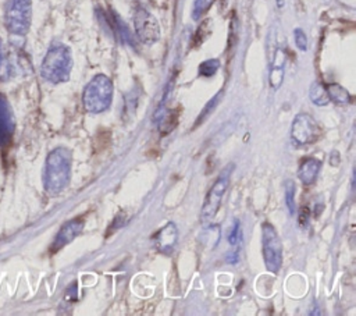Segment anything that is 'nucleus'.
<instances>
[{"instance_id": "nucleus-10", "label": "nucleus", "mask_w": 356, "mask_h": 316, "mask_svg": "<svg viewBox=\"0 0 356 316\" xmlns=\"http://www.w3.org/2000/svg\"><path fill=\"white\" fill-rule=\"evenodd\" d=\"M15 129L13 110L4 95L0 93V145L4 146L10 142Z\"/></svg>"}, {"instance_id": "nucleus-13", "label": "nucleus", "mask_w": 356, "mask_h": 316, "mask_svg": "<svg viewBox=\"0 0 356 316\" xmlns=\"http://www.w3.org/2000/svg\"><path fill=\"white\" fill-rule=\"evenodd\" d=\"M284 64H285V54L281 49H277L274 52V56H271V67H270V75H268V82L273 89H278L282 84Z\"/></svg>"}, {"instance_id": "nucleus-20", "label": "nucleus", "mask_w": 356, "mask_h": 316, "mask_svg": "<svg viewBox=\"0 0 356 316\" xmlns=\"http://www.w3.org/2000/svg\"><path fill=\"white\" fill-rule=\"evenodd\" d=\"M293 39H295V45L299 50H302V52L307 50V38H306V33L303 32V29L296 28L293 31Z\"/></svg>"}, {"instance_id": "nucleus-4", "label": "nucleus", "mask_w": 356, "mask_h": 316, "mask_svg": "<svg viewBox=\"0 0 356 316\" xmlns=\"http://www.w3.org/2000/svg\"><path fill=\"white\" fill-rule=\"evenodd\" d=\"M32 19V0H6L4 24L14 36H25Z\"/></svg>"}, {"instance_id": "nucleus-23", "label": "nucleus", "mask_w": 356, "mask_h": 316, "mask_svg": "<svg viewBox=\"0 0 356 316\" xmlns=\"http://www.w3.org/2000/svg\"><path fill=\"white\" fill-rule=\"evenodd\" d=\"M4 61H6V58H4V47H3V42L0 39V70L4 65Z\"/></svg>"}, {"instance_id": "nucleus-19", "label": "nucleus", "mask_w": 356, "mask_h": 316, "mask_svg": "<svg viewBox=\"0 0 356 316\" xmlns=\"http://www.w3.org/2000/svg\"><path fill=\"white\" fill-rule=\"evenodd\" d=\"M213 1L214 0H195L193 8H192V18L199 19L209 10V7L213 4Z\"/></svg>"}, {"instance_id": "nucleus-18", "label": "nucleus", "mask_w": 356, "mask_h": 316, "mask_svg": "<svg viewBox=\"0 0 356 316\" xmlns=\"http://www.w3.org/2000/svg\"><path fill=\"white\" fill-rule=\"evenodd\" d=\"M285 202H286V206H288V210L291 214L295 213L296 210V203H295V184L293 181H286V185H285Z\"/></svg>"}, {"instance_id": "nucleus-14", "label": "nucleus", "mask_w": 356, "mask_h": 316, "mask_svg": "<svg viewBox=\"0 0 356 316\" xmlns=\"http://www.w3.org/2000/svg\"><path fill=\"white\" fill-rule=\"evenodd\" d=\"M309 96H310V100L317 106H327L331 102L330 96H328V92H327V88L318 81H316L310 86Z\"/></svg>"}, {"instance_id": "nucleus-11", "label": "nucleus", "mask_w": 356, "mask_h": 316, "mask_svg": "<svg viewBox=\"0 0 356 316\" xmlns=\"http://www.w3.org/2000/svg\"><path fill=\"white\" fill-rule=\"evenodd\" d=\"M178 239V228L177 226L170 221L167 223L156 235H154V246L161 253H171Z\"/></svg>"}, {"instance_id": "nucleus-5", "label": "nucleus", "mask_w": 356, "mask_h": 316, "mask_svg": "<svg viewBox=\"0 0 356 316\" xmlns=\"http://www.w3.org/2000/svg\"><path fill=\"white\" fill-rule=\"evenodd\" d=\"M232 171H234V164L229 163L228 166H225L222 168V171L218 174L217 180L209 189L204 203H203V207H202V212H200V219L203 223H210L216 217V214L220 209L222 196L225 195V192L228 189Z\"/></svg>"}, {"instance_id": "nucleus-22", "label": "nucleus", "mask_w": 356, "mask_h": 316, "mask_svg": "<svg viewBox=\"0 0 356 316\" xmlns=\"http://www.w3.org/2000/svg\"><path fill=\"white\" fill-rule=\"evenodd\" d=\"M227 262L231 263V264H235L238 262V251H234V252H228L227 253Z\"/></svg>"}, {"instance_id": "nucleus-2", "label": "nucleus", "mask_w": 356, "mask_h": 316, "mask_svg": "<svg viewBox=\"0 0 356 316\" xmlns=\"http://www.w3.org/2000/svg\"><path fill=\"white\" fill-rule=\"evenodd\" d=\"M72 56L70 47L63 43L51 45L42 61L40 75L50 84H61L70 79Z\"/></svg>"}, {"instance_id": "nucleus-7", "label": "nucleus", "mask_w": 356, "mask_h": 316, "mask_svg": "<svg viewBox=\"0 0 356 316\" xmlns=\"http://www.w3.org/2000/svg\"><path fill=\"white\" fill-rule=\"evenodd\" d=\"M321 135V129L316 120L307 113L295 116L291 127V139L295 145L303 146L314 143Z\"/></svg>"}, {"instance_id": "nucleus-9", "label": "nucleus", "mask_w": 356, "mask_h": 316, "mask_svg": "<svg viewBox=\"0 0 356 316\" xmlns=\"http://www.w3.org/2000/svg\"><path fill=\"white\" fill-rule=\"evenodd\" d=\"M83 230V220L82 219H72L61 226L57 235L54 237V241L51 244V252H57L65 245H68L71 241H74L81 231Z\"/></svg>"}, {"instance_id": "nucleus-21", "label": "nucleus", "mask_w": 356, "mask_h": 316, "mask_svg": "<svg viewBox=\"0 0 356 316\" xmlns=\"http://www.w3.org/2000/svg\"><path fill=\"white\" fill-rule=\"evenodd\" d=\"M220 95H221V93H217V95H216V96H214V97H213V99H211V100L204 106V109H203L202 114L197 117V123H196V124L202 123V121H203V118H204V117H207V114H209L210 111H213V109L216 107V104H217V103H218V100H220Z\"/></svg>"}, {"instance_id": "nucleus-3", "label": "nucleus", "mask_w": 356, "mask_h": 316, "mask_svg": "<svg viewBox=\"0 0 356 316\" xmlns=\"http://www.w3.org/2000/svg\"><path fill=\"white\" fill-rule=\"evenodd\" d=\"M113 102V82L104 74L95 75L83 88L82 104L89 113L99 114L106 111Z\"/></svg>"}, {"instance_id": "nucleus-6", "label": "nucleus", "mask_w": 356, "mask_h": 316, "mask_svg": "<svg viewBox=\"0 0 356 316\" xmlns=\"http://www.w3.org/2000/svg\"><path fill=\"white\" fill-rule=\"evenodd\" d=\"M261 251L266 269L278 273L282 264V244L274 226L267 221L261 224Z\"/></svg>"}, {"instance_id": "nucleus-16", "label": "nucleus", "mask_w": 356, "mask_h": 316, "mask_svg": "<svg viewBox=\"0 0 356 316\" xmlns=\"http://www.w3.org/2000/svg\"><path fill=\"white\" fill-rule=\"evenodd\" d=\"M218 68H220V60L218 58H209V60L199 64L197 72H199L200 77L210 78L218 71Z\"/></svg>"}, {"instance_id": "nucleus-17", "label": "nucleus", "mask_w": 356, "mask_h": 316, "mask_svg": "<svg viewBox=\"0 0 356 316\" xmlns=\"http://www.w3.org/2000/svg\"><path fill=\"white\" fill-rule=\"evenodd\" d=\"M228 242L231 246L234 248H239L241 242H242V228H241V223L238 220L234 221L232 228L228 232Z\"/></svg>"}, {"instance_id": "nucleus-8", "label": "nucleus", "mask_w": 356, "mask_h": 316, "mask_svg": "<svg viewBox=\"0 0 356 316\" xmlns=\"http://www.w3.org/2000/svg\"><path fill=\"white\" fill-rule=\"evenodd\" d=\"M134 28L138 39L145 45H153L160 38V25L153 14L143 7H136L134 11Z\"/></svg>"}, {"instance_id": "nucleus-12", "label": "nucleus", "mask_w": 356, "mask_h": 316, "mask_svg": "<svg viewBox=\"0 0 356 316\" xmlns=\"http://www.w3.org/2000/svg\"><path fill=\"white\" fill-rule=\"evenodd\" d=\"M321 168V161L314 157H306L300 161L298 168V178L303 185H312Z\"/></svg>"}, {"instance_id": "nucleus-24", "label": "nucleus", "mask_w": 356, "mask_h": 316, "mask_svg": "<svg viewBox=\"0 0 356 316\" xmlns=\"http://www.w3.org/2000/svg\"><path fill=\"white\" fill-rule=\"evenodd\" d=\"M275 3H277V6L281 8V7H284V3H285V0H275Z\"/></svg>"}, {"instance_id": "nucleus-1", "label": "nucleus", "mask_w": 356, "mask_h": 316, "mask_svg": "<svg viewBox=\"0 0 356 316\" xmlns=\"http://www.w3.org/2000/svg\"><path fill=\"white\" fill-rule=\"evenodd\" d=\"M72 155L67 148L58 146L53 149L46 159L43 173V187L49 195L63 192L71 178Z\"/></svg>"}, {"instance_id": "nucleus-15", "label": "nucleus", "mask_w": 356, "mask_h": 316, "mask_svg": "<svg viewBox=\"0 0 356 316\" xmlns=\"http://www.w3.org/2000/svg\"><path fill=\"white\" fill-rule=\"evenodd\" d=\"M327 92H328V96H330V100H334L335 103H339V104H346L352 100L349 92L342 88L341 85L338 84H331L327 86Z\"/></svg>"}]
</instances>
